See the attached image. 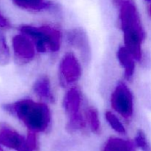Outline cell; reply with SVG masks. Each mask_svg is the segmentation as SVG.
Instances as JSON below:
<instances>
[{"label":"cell","mask_w":151,"mask_h":151,"mask_svg":"<svg viewBox=\"0 0 151 151\" xmlns=\"http://www.w3.org/2000/svg\"><path fill=\"white\" fill-rule=\"evenodd\" d=\"M18 151H34V150H32V149H31L30 147H28V146L26 145V142H25V144L24 145L23 147Z\"/></svg>","instance_id":"20"},{"label":"cell","mask_w":151,"mask_h":151,"mask_svg":"<svg viewBox=\"0 0 151 151\" xmlns=\"http://www.w3.org/2000/svg\"><path fill=\"white\" fill-rule=\"evenodd\" d=\"M110 103L113 111L125 122H131L134 114V97L126 82L116 83L111 94Z\"/></svg>","instance_id":"4"},{"label":"cell","mask_w":151,"mask_h":151,"mask_svg":"<svg viewBox=\"0 0 151 151\" xmlns=\"http://www.w3.org/2000/svg\"><path fill=\"white\" fill-rule=\"evenodd\" d=\"M4 148H5V147H3L2 145H0V151H7Z\"/></svg>","instance_id":"21"},{"label":"cell","mask_w":151,"mask_h":151,"mask_svg":"<svg viewBox=\"0 0 151 151\" xmlns=\"http://www.w3.org/2000/svg\"><path fill=\"white\" fill-rule=\"evenodd\" d=\"M134 142L136 147H138L142 151H151L150 144L149 143L145 132L142 130L137 131Z\"/></svg>","instance_id":"17"},{"label":"cell","mask_w":151,"mask_h":151,"mask_svg":"<svg viewBox=\"0 0 151 151\" xmlns=\"http://www.w3.org/2000/svg\"><path fill=\"white\" fill-rule=\"evenodd\" d=\"M11 59V52L5 35L0 29V66L9 64Z\"/></svg>","instance_id":"16"},{"label":"cell","mask_w":151,"mask_h":151,"mask_svg":"<svg viewBox=\"0 0 151 151\" xmlns=\"http://www.w3.org/2000/svg\"><path fill=\"white\" fill-rule=\"evenodd\" d=\"M83 104L81 90L76 86L68 88L62 100V106L67 119L66 123H80L85 119Z\"/></svg>","instance_id":"6"},{"label":"cell","mask_w":151,"mask_h":151,"mask_svg":"<svg viewBox=\"0 0 151 151\" xmlns=\"http://www.w3.org/2000/svg\"><path fill=\"white\" fill-rule=\"evenodd\" d=\"M26 145L34 151L36 150L38 147V134L33 132H29L26 138Z\"/></svg>","instance_id":"18"},{"label":"cell","mask_w":151,"mask_h":151,"mask_svg":"<svg viewBox=\"0 0 151 151\" xmlns=\"http://www.w3.org/2000/svg\"><path fill=\"white\" fill-rule=\"evenodd\" d=\"M32 91L40 101L47 104H52L55 102V94L48 75H41L35 80L32 86Z\"/></svg>","instance_id":"10"},{"label":"cell","mask_w":151,"mask_h":151,"mask_svg":"<svg viewBox=\"0 0 151 151\" xmlns=\"http://www.w3.org/2000/svg\"><path fill=\"white\" fill-rule=\"evenodd\" d=\"M26 142V138L16 129L5 123L0 124V145L5 148L18 151Z\"/></svg>","instance_id":"9"},{"label":"cell","mask_w":151,"mask_h":151,"mask_svg":"<svg viewBox=\"0 0 151 151\" xmlns=\"http://www.w3.org/2000/svg\"><path fill=\"white\" fill-rule=\"evenodd\" d=\"M105 118L109 126L117 134L125 135L126 134V128L123 122V119L116 114L113 111H107L105 113Z\"/></svg>","instance_id":"15"},{"label":"cell","mask_w":151,"mask_h":151,"mask_svg":"<svg viewBox=\"0 0 151 151\" xmlns=\"http://www.w3.org/2000/svg\"><path fill=\"white\" fill-rule=\"evenodd\" d=\"M116 57L121 67L124 70L125 80L127 82H131L135 75L137 60L124 46L119 47L116 52Z\"/></svg>","instance_id":"11"},{"label":"cell","mask_w":151,"mask_h":151,"mask_svg":"<svg viewBox=\"0 0 151 151\" xmlns=\"http://www.w3.org/2000/svg\"><path fill=\"white\" fill-rule=\"evenodd\" d=\"M13 4L22 10L29 12L55 10L57 5L50 0H12Z\"/></svg>","instance_id":"12"},{"label":"cell","mask_w":151,"mask_h":151,"mask_svg":"<svg viewBox=\"0 0 151 151\" xmlns=\"http://www.w3.org/2000/svg\"><path fill=\"white\" fill-rule=\"evenodd\" d=\"M12 25L10 21L0 12V29L6 30V29H10Z\"/></svg>","instance_id":"19"},{"label":"cell","mask_w":151,"mask_h":151,"mask_svg":"<svg viewBox=\"0 0 151 151\" xmlns=\"http://www.w3.org/2000/svg\"><path fill=\"white\" fill-rule=\"evenodd\" d=\"M83 114L88 129L93 134H100L101 133L102 127L97 109L94 106H88L83 109Z\"/></svg>","instance_id":"13"},{"label":"cell","mask_w":151,"mask_h":151,"mask_svg":"<svg viewBox=\"0 0 151 151\" xmlns=\"http://www.w3.org/2000/svg\"><path fill=\"white\" fill-rule=\"evenodd\" d=\"M11 44L13 55L17 63L24 65L35 60L38 52L32 40L27 35L19 32L12 38Z\"/></svg>","instance_id":"7"},{"label":"cell","mask_w":151,"mask_h":151,"mask_svg":"<svg viewBox=\"0 0 151 151\" xmlns=\"http://www.w3.org/2000/svg\"><path fill=\"white\" fill-rule=\"evenodd\" d=\"M66 42L69 46L78 52L84 63L91 58V45L88 36L83 28L75 27L69 29L66 35Z\"/></svg>","instance_id":"8"},{"label":"cell","mask_w":151,"mask_h":151,"mask_svg":"<svg viewBox=\"0 0 151 151\" xmlns=\"http://www.w3.org/2000/svg\"><path fill=\"white\" fill-rule=\"evenodd\" d=\"M6 112L17 119L29 132L45 133L52 125V112L48 104L32 98H24L4 106Z\"/></svg>","instance_id":"2"},{"label":"cell","mask_w":151,"mask_h":151,"mask_svg":"<svg viewBox=\"0 0 151 151\" xmlns=\"http://www.w3.org/2000/svg\"><path fill=\"white\" fill-rule=\"evenodd\" d=\"M19 32L27 35L35 44L38 53L55 54L60 51L63 43V33L55 25L44 24L41 25L22 24Z\"/></svg>","instance_id":"3"},{"label":"cell","mask_w":151,"mask_h":151,"mask_svg":"<svg viewBox=\"0 0 151 151\" xmlns=\"http://www.w3.org/2000/svg\"><path fill=\"white\" fill-rule=\"evenodd\" d=\"M146 1H151V0H146Z\"/></svg>","instance_id":"22"},{"label":"cell","mask_w":151,"mask_h":151,"mask_svg":"<svg viewBox=\"0 0 151 151\" xmlns=\"http://www.w3.org/2000/svg\"><path fill=\"white\" fill-rule=\"evenodd\" d=\"M112 3L117 10L118 23L123 36V46L137 62H140L143 58L142 46L146 34L136 1L112 0Z\"/></svg>","instance_id":"1"},{"label":"cell","mask_w":151,"mask_h":151,"mask_svg":"<svg viewBox=\"0 0 151 151\" xmlns=\"http://www.w3.org/2000/svg\"><path fill=\"white\" fill-rule=\"evenodd\" d=\"M83 67L80 59L73 52H67L63 55L58 67V78L63 88L74 86L81 80Z\"/></svg>","instance_id":"5"},{"label":"cell","mask_w":151,"mask_h":151,"mask_svg":"<svg viewBox=\"0 0 151 151\" xmlns=\"http://www.w3.org/2000/svg\"><path fill=\"white\" fill-rule=\"evenodd\" d=\"M134 142L120 137H110L103 146V151H135Z\"/></svg>","instance_id":"14"}]
</instances>
